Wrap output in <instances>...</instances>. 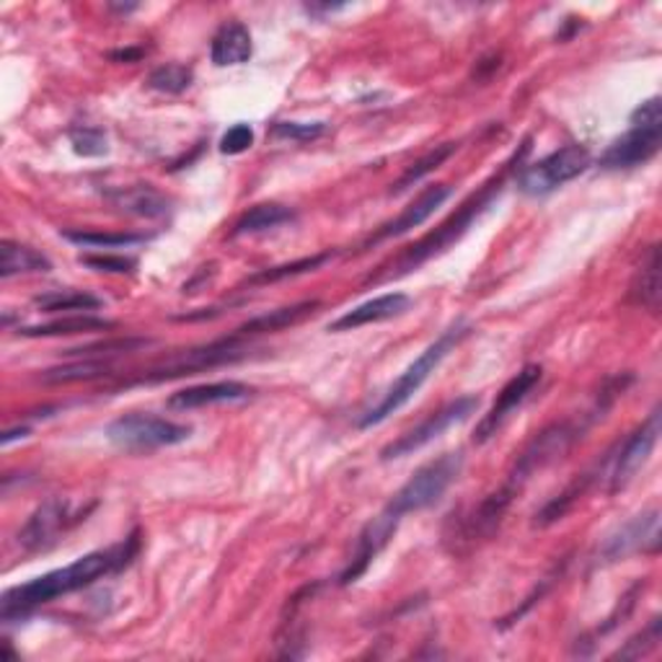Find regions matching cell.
Masks as SVG:
<instances>
[{"instance_id": "1", "label": "cell", "mask_w": 662, "mask_h": 662, "mask_svg": "<svg viewBox=\"0 0 662 662\" xmlns=\"http://www.w3.org/2000/svg\"><path fill=\"white\" fill-rule=\"evenodd\" d=\"M528 151H531V140H526L523 147H520L518 153H512V159L500 169V174H495L485 186H481L479 192H473L471 197L448 217V221H442L438 228H435L432 233H427L425 238H419L417 244L404 248V252L399 256H394L388 264H380L376 275H370L368 279H365V285H384V283H391V279L409 275V272L422 267L425 262H430L432 256H438L446 252V248L454 246L456 241H461L466 236V231H469L471 225L495 205V200L500 197L505 182H508L510 171L520 166V161L526 159Z\"/></svg>"}, {"instance_id": "2", "label": "cell", "mask_w": 662, "mask_h": 662, "mask_svg": "<svg viewBox=\"0 0 662 662\" xmlns=\"http://www.w3.org/2000/svg\"><path fill=\"white\" fill-rule=\"evenodd\" d=\"M138 549H140V539L138 533H132L128 541L116 543L112 549L91 551V554L75 559L73 564L47 572L42 578L27 582V585L6 590L3 619H11L13 613H27L31 609H37V605L58 601L62 595H70L75 593V590L93 585L96 580L122 570L124 564H130V559L138 554Z\"/></svg>"}, {"instance_id": "3", "label": "cell", "mask_w": 662, "mask_h": 662, "mask_svg": "<svg viewBox=\"0 0 662 662\" xmlns=\"http://www.w3.org/2000/svg\"><path fill=\"white\" fill-rule=\"evenodd\" d=\"M469 332H471V326H466V324H454L450 329L442 332L440 337L435 339L415 363L409 365L407 373H404V376L396 380L391 388H388L384 399H380L378 404H373L368 411H363V417L357 419V427H360V430H368V427H376L384 422V419L396 415V411H399L404 404H407L411 396L422 388V384L432 376L435 368L446 360L450 349H456L466 337H469Z\"/></svg>"}, {"instance_id": "4", "label": "cell", "mask_w": 662, "mask_h": 662, "mask_svg": "<svg viewBox=\"0 0 662 662\" xmlns=\"http://www.w3.org/2000/svg\"><path fill=\"white\" fill-rule=\"evenodd\" d=\"M662 143V104L652 96L634 109L632 128L601 155V166L609 171L634 169L648 163L660 151Z\"/></svg>"}, {"instance_id": "5", "label": "cell", "mask_w": 662, "mask_h": 662, "mask_svg": "<svg viewBox=\"0 0 662 662\" xmlns=\"http://www.w3.org/2000/svg\"><path fill=\"white\" fill-rule=\"evenodd\" d=\"M461 469H464L461 454H446L440 456L438 461L425 464L422 469H419L415 477H411L407 485L391 497V502L386 505V510L391 512L394 518L404 520V516H409V512L432 508V505L448 492V487L458 479Z\"/></svg>"}, {"instance_id": "6", "label": "cell", "mask_w": 662, "mask_h": 662, "mask_svg": "<svg viewBox=\"0 0 662 662\" xmlns=\"http://www.w3.org/2000/svg\"><path fill=\"white\" fill-rule=\"evenodd\" d=\"M590 163H593V159H590V151L585 145H564L547 155V159L528 163V166L520 169L518 186L528 197H543V194L557 192L559 186L585 174Z\"/></svg>"}, {"instance_id": "7", "label": "cell", "mask_w": 662, "mask_h": 662, "mask_svg": "<svg viewBox=\"0 0 662 662\" xmlns=\"http://www.w3.org/2000/svg\"><path fill=\"white\" fill-rule=\"evenodd\" d=\"M580 432H582L580 427L572 422H557L547 427V430H541L523 448V454L518 456L516 466H512V471L508 473V479H505L502 485L505 492L518 497L520 489L526 487V481L531 479L536 471L547 469L549 464H554L557 458H562L567 450L572 448V442L580 438Z\"/></svg>"}, {"instance_id": "8", "label": "cell", "mask_w": 662, "mask_h": 662, "mask_svg": "<svg viewBox=\"0 0 662 662\" xmlns=\"http://www.w3.org/2000/svg\"><path fill=\"white\" fill-rule=\"evenodd\" d=\"M106 438L128 450H153L190 440L192 427L153 415H124L106 427Z\"/></svg>"}, {"instance_id": "9", "label": "cell", "mask_w": 662, "mask_h": 662, "mask_svg": "<svg viewBox=\"0 0 662 662\" xmlns=\"http://www.w3.org/2000/svg\"><path fill=\"white\" fill-rule=\"evenodd\" d=\"M479 404H481L479 396H461V399L446 404L442 409L432 411L425 422H419L417 427H411L409 432H404L401 438L388 442V446L380 450V458H384V461H396V458L417 454L419 448H425L427 442L438 440L440 435L450 430L454 425H461L471 415H477Z\"/></svg>"}, {"instance_id": "10", "label": "cell", "mask_w": 662, "mask_h": 662, "mask_svg": "<svg viewBox=\"0 0 662 662\" xmlns=\"http://www.w3.org/2000/svg\"><path fill=\"white\" fill-rule=\"evenodd\" d=\"M244 355V339L238 337H225L217 342H210L205 347H194V349H184L169 360H163L155 368L145 370V376L140 378V384H159V380H171V378H182V376H194L200 370H210L217 368V365L233 363Z\"/></svg>"}, {"instance_id": "11", "label": "cell", "mask_w": 662, "mask_h": 662, "mask_svg": "<svg viewBox=\"0 0 662 662\" xmlns=\"http://www.w3.org/2000/svg\"><path fill=\"white\" fill-rule=\"evenodd\" d=\"M660 438V409L652 411L648 417V422H642V427H636L632 438H629L624 446L619 448V454L609 461V492H621L632 485L636 473L644 469V464L650 461L652 450L658 446Z\"/></svg>"}, {"instance_id": "12", "label": "cell", "mask_w": 662, "mask_h": 662, "mask_svg": "<svg viewBox=\"0 0 662 662\" xmlns=\"http://www.w3.org/2000/svg\"><path fill=\"white\" fill-rule=\"evenodd\" d=\"M660 547V510L650 508L640 512V516L629 520L619 528L617 533H611L609 539L603 541L601 551H598V562L611 564L619 562V559H627L632 554H655Z\"/></svg>"}, {"instance_id": "13", "label": "cell", "mask_w": 662, "mask_h": 662, "mask_svg": "<svg viewBox=\"0 0 662 662\" xmlns=\"http://www.w3.org/2000/svg\"><path fill=\"white\" fill-rule=\"evenodd\" d=\"M78 520H81V516H75L68 500L52 497V500L39 505V508L31 512L27 523H23V528L19 531L21 549L23 551L50 549L52 543L60 541V536L65 533L70 526L78 523Z\"/></svg>"}, {"instance_id": "14", "label": "cell", "mask_w": 662, "mask_h": 662, "mask_svg": "<svg viewBox=\"0 0 662 662\" xmlns=\"http://www.w3.org/2000/svg\"><path fill=\"white\" fill-rule=\"evenodd\" d=\"M541 376H543L541 365H526L516 378H510V384L502 388L500 396H497L495 407L489 409V415H485V419L479 422L477 432H473V440L477 442L492 440L495 435L502 430V425L508 422L512 411H516L520 404L533 394V388L541 384Z\"/></svg>"}, {"instance_id": "15", "label": "cell", "mask_w": 662, "mask_h": 662, "mask_svg": "<svg viewBox=\"0 0 662 662\" xmlns=\"http://www.w3.org/2000/svg\"><path fill=\"white\" fill-rule=\"evenodd\" d=\"M411 298L404 293H386L380 298H373L368 303H360L347 314H342L337 322L329 324V332H353L360 329V326L388 322V318L401 316L404 310H409Z\"/></svg>"}, {"instance_id": "16", "label": "cell", "mask_w": 662, "mask_h": 662, "mask_svg": "<svg viewBox=\"0 0 662 662\" xmlns=\"http://www.w3.org/2000/svg\"><path fill=\"white\" fill-rule=\"evenodd\" d=\"M454 190H450L448 184H435V186H427V190L419 194V197L411 202L409 207H404V213L396 217V221L386 223L384 228H380L376 236L370 238V244H378V241H386V238H396V236H404V233H409L411 228H417V225H422L427 217L435 215V210H438L442 202H446Z\"/></svg>"}, {"instance_id": "17", "label": "cell", "mask_w": 662, "mask_h": 662, "mask_svg": "<svg viewBox=\"0 0 662 662\" xmlns=\"http://www.w3.org/2000/svg\"><path fill=\"white\" fill-rule=\"evenodd\" d=\"M254 391L246 384L238 380H217V384H202L192 388H182V391L169 396L171 409H202L215 407V404H233L246 401Z\"/></svg>"}, {"instance_id": "18", "label": "cell", "mask_w": 662, "mask_h": 662, "mask_svg": "<svg viewBox=\"0 0 662 662\" xmlns=\"http://www.w3.org/2000/svg\"><path fill=\"white\" fill-rule=\"evenodd\" d=\"M106 200L122 213L138 215V217H166L171 213L169 197H163L159 190L151 184H135V186H120V190L106 192Z\"/></svg>"}, {"instance_id": "19", "label": "cell", "mask_w": 662, "mask_h": 662, "mask_svg": "<svg viewBox=\"0 0 662 662\" xmlns=\"http://www.w3.org/2000/svg\"><path fill=\"white\" fill-rule=\"evenodd\" d=\"M252 34L241 21H225L213 37V44H210V58H213L217 68L241 65V62L252 58Z\"/></svg>"}, {"instance_id": "20", "label": "cell", "mask_w": 662, "mask_h": 662, "mask_svg": "<svg viewBox=\"0 0 662 662\" xmlns=\"http://www.w3.org/2000/svg\"><path fill=\"white\" fill-rule=\"evenodd\" d=\"M318 308V301H303V303H295V306H287V308H277V310H269V314H262V316H254L252 322L241 324L236 332H233V337L238 339H252V337H262V334H275V332H283L287 326H295L301 324L303 318H308L314 310Z\"/></svg>"}, {"instance_id": "21", "label": "cell", "mask_w": 662, "mask_h": 662, "mask_svg": "<svg viewBox=\"0 0 662 662\" xmlns=\"http://www.w3.org/2000/svg\"><path fill=\"white\" fill-rule=\"evenodd\" d=\"M52 262L42 252L31 248L27 244H16V241H3L0 244V277H16V275H34V272H50Z\"/></svg>"}, {"instance_id": "22", "label": "cell", "mask_w": 662, "mask_h": 662, "mask_svg": "<svg viewBox=\"0 0 662 662\" xmlns=\"http://www.w3.org/2000/svg\"><path fill=\"white\" fill-rule=\"evenodd\" d=\"M660 293H662V279H660V246H650L648 256L642 259V267L636 272L634 285H632V301L640 303L642 308L658 314L660 308Z\"/></svg>"}, {"instance_id": "23", "label": "cell", "mask_w": 662, "mask_h": 662, "mask_svg": "<svg viewBox=\"0 0 662 662\" xmlns=\"http://www.w3.org/2000/svg\"><path fill=\"white\" fill-rule=\"evenodd\" d=\"M112 322H104V318H96L91 314L83 316H65V318H54L50 324H37V326H23L19 329L21 337H70V334H85V332H101V329H112Z\"/></svg>"}, {"instance_id": "24", "label": "cell", "mask_w": 662, "mask_h": 662, "mask_svg": "<svg viewBox=\"0 0 662 662\" xmlns=\"http://www.w3.org/2000/svg\"><path fill=\"white\" fill-rule=\"evenodd\" d=\"M295 213L291 207L277 205V202H264V205H256L246 210L244 215L238 217L236 225H233L231 236H248V233H262L269 228H279V225L291 223Z\"/></svg>"}, {"instance_id": "25", "label": "cell", "mask_w": 662, "mask_h": 662, "mask_svg": "<svg viewBox=\"0 0 662 662\" xmlns=\"http://www.w3.org/2000/svg\"><path fill=\"white\" fill-rule=\"evenodd\" d=\"M34 306L42 310V314H73V310L91 314V310L104 306V301L81 291H52V293L37 295Z\"/></svg>"}, {"instance_id": "26", "label": "cell", "mask_w": 662, "mask_h": 662, "mask_svg": "<svg viewBox=\"0 0 662 662\" xmlns=\"http://www.w3.org/2000/svg\"><path fill=\"white\" fill-rule=\"evenodd\" d=\"M62 238L73 241L75 246L89 248H124L143 244L145 236L140 233H101V231H62Z\"/></svg>"}, {"instance_id": "27", "label": "cell", "mask_w": 662, "mask_h": 662, "mask_svg": "<svg viewBox=\"0 0 662 662\" xmlns=\"http://www.w3.org/2000/svg\"><path fill=\"white\" fill-rule=\"evenodd\" d=\"M194 73L192 68L179 65V62H169V65L155 68L151 75H147V89L159 93H182L192 85Z\"/></svg>"}, {"instance_id": "28", "label": "cell", "mask_w": 662, "mask_h": 662, "mask_svg": "<svg viewBox=\"0 0 662 662\" xmlns=\"http://www.w3.org/2000/svg\"><path fill=\"white\" fill-rule=\"evenodd\" d=\"M332 259L329 252L324 254H316V256H308V259H298L293 264H279V267H272V269H264L259 275L248 277V285H267V283H279V279L285 277H298V275H306V272H314Z\"/></svg>"}, {"instance_id": "29", "label": "cell", "mask_w": 662, "mask_h": 662, "mask_svg": "<svg viewBox=\"0 0 662 662\" xmlns=\"http://www.w3.org/2000/svg\"><path fill=\"white\" fill-rule=\"evenodd\" d=\"M101 376H109V365L104 360H83L47 370L42 380L44 384H75V380H93Z\"/></svg>"}, {"instance_id": "30", "label": "cell", "mask_w": 662, "mask_h": 662, "mask_svg": "<svg viewBox=\"0 0 662 662\" xmlns=\"http://www.w3.org/2000/svg\"><path fill=\"white\" fill-rule=\"evenodd\" d=\"M454 153H456V143H446V145H438V147H435V151L427 153L425 159H419V161L415 163V166H411V169L407 171V174H404V176L399 179V182L394 184V194H399V192L407 190V186L417 184L419 179L427 176V174H430V171L438 169L440 163H446Z\"/></svg>"}, {"instance_id": "31", "label": "cell", "mask_w": 662, "mask_h": 662, "mask_svg": "<svg viewBox=\"0 0 662 662\" xmlns=\"http://www.w3.org/2000/svg\"><path fill=\"white\" fill-rule=\"evenodd\" d=\"M660 627H662V621H660V617H655L650 621L648 629H642L640 634L632 636V640H629L613 658H617V660L648 658L650 652H655L660 648Z\"/></svg>"}, {"instance_id": "32", "label": "cell", "mask_w": 662, "mask_h": 662, "mask_svg": "<svg viewBox=\"0 0 662 662\" xmlns=\"http://www.w3.org/2000/svg\"><path fill=\"white\" fill-rule=\"evenodd\" d=\"M68 138H70V145H73V151L78 155H104L109 151V140H106V132L99 130V128H89V124H81V128H70L68 130Z\"/></svg>"}, {"instance_id": "33", "label": "cell", "mask_w": 662, "mask_h": 662, "mask_svg": "<svg viewBox=\"0 0 662 662\" xmlns=\"http://www.w3.org/2000/svg\"><path fill=\"white\" fill-rule=\"evenodd\" d=\"M81 264L96 272H109V275H130L138 267V262L130 259V256L114 254H85L81 256Z\"/></svg>"}, {"instance_id": "34", "label": "cell", "mask_w": 662, "mask_h": 662, "mask_svg": "<svg viewBox=\"0 0 662 662\" xmlns=\"http://www.w3.org/2000/svg\"><path fill=\"white\" fill-rule=\"evenodd\" d=\"M326 130L324 122H277L275 124V138L285 140H298V143H306V140L322 138Z\"/></svg>"}, {"instance_id": "35", "label": "cell", "mask_w": 662, "mask_h": 662, "mask_svg": "<svg viewBox=\"0 0 662 662\" xmlns=\"http://www.w3.org/2000/svg\"><path fill=\"white\" fill-rule=\"evenodd\" d=\"M252 145H254V130L244 122L233 124V128L221 138V153L225 155L246 153Z\"/></svg>"}, {"instance_id": "36", "label": "cell", "mask_w": 662, "mask_h": 662, "mask_svg": "<svg viewBox=\"0 0 662 662\" xmlns=\"http://www.w3.org/2000/svg\"><path fill=\"white\" fill-rule=\"evenodd\" d=\"M109 58L116 60V62H135V60L143 58V50H140V47H132V50H116V52L109 54Z\"/></svg>"}, {"instance_id": "37", "label": "cell", "mask_w": 662, "mask_h": 662, "mask_svg": "<svg viewBox=\"0 0 662 662\" xmlns=\"http://www.w3.org/2000/svg\"><path fill=\"white\" fill-rule=\"evenodd\" d=\"M29 432H31V430H29V427H19V430H8V432L3 435V440H0V442H3V446H11V442H13V440H19V438H27V435H29Z\"/></svg>"}, {"instance_id": "38", "label": "cell", "mask_w": 662, "mask_h": 662, "mask_svg": "<svg viewBox=\"0 0 662 662\" xmlns=\"http://www.w3.org/2000/svg\"><path fill=\"white\" fill-rule=\"evenodd\" d=\"M109 8H112V11H122V13H128V11H135L138 6H114V3H112V6H109Z\"/></svg>"}]
</instances>
